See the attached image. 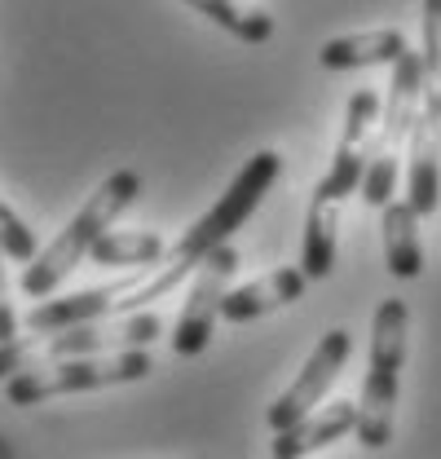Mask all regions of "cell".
<instances>
[{"label": "cell", "instance_id": "1", "mask_svg": "<svg viewBox=\"0 0 441 459\" xmlns=\"http://www.w3.org/2000/svg\"><path fill=\"white\" fill-rule=\"evenodd\" d=\"M164 336V314H124V318H102L66 332H45V336H18L0 344V380L9 385L13 376L71 362V358H107V353H133Z\"/></svg>", "mask_w": 441, "mask_h": 459}, {"label": "cell", "instance_id": "2", "mask_svg": "<svg viewBox=\"0 0 441 459\" xmlns=\"http://www.w3.org/2000/svg\"><path fill=\"white\" fill-rule=\"evenodd\" d=\"M142 195V177L133 169H119L110 172L107 181L89 195V204L66 221V230L57 234L54 243L45 247V252H36V261L22 270V279H18V287L31 296V300H45V296H54V287L66 283V274L93 252V243L107 234L110 226H115V217L133 204Z\"/></svg>", "mask_w": 441, "mask_h": 459}, {"label": "cell", "instance_id": "3", "mask_svg": "<svg viewBox=\"0 0 441 459\" xmlns=\"http://www.w3.org/2000/svg\"><path fill=\"white\" fill-rule=\"evenodd\" d=\"M406 327L411 309L402 296H385L371 318V362L358 398V442L367 451H380L393 442V406H397V380L406 362Z\"/></svg>", "mask_w": 441, "mask_h": 459}, {"label": "cell", "instance_id": "4", "mask_svg": "<svg viewBox=\"0 0 441 459\" xmlns=\"http://www.w3.org/2000/svg\"><path fill=\"white\" fill-rule=\"evenodd\" d=\"M424 89H428V75H424V57L411 54L393 66V80H388V93L380 102V133L371 142V164L362 177V199L371 208L385 212L393 204V190H397V169H402V146L411 142V128L419 119L424 107Z\"/></svg>", "mask_w": 441, "mask_h": 459}, {"label": "cell", "instance_id": "5", "mask_svg": "<svg viewBox=\"0 0 441 459\" xmlns=\"http://www.w3.org/2000/svg\"><path fill=\"white\" fill-rule=\"evenodd\" d=\"M155 371L146 349L133 353H107V358H71V362H54L27 376H13L4 385V398L13 406H40L49 398H66V394H93V389H110V385H133L146 380Z\"/></svg>", "mask_w": 441, "mask_h": 459}, {"label": "cell", "instance_id": "6", "mask_svg": "<svg viewBox=\"0 0 441 459\" xmlns=\"http://www.w3.org/2000/svg\"><path fill=\"white\" fill-rule=\"evenodd\" d=\"M380 124V93L376 89H358L349 98V111H344V133H340V146L331 155L327 177L314 186V199L318 204H344L349 195L362 190V177L371 164V133Z\"/></svg>", "mask_w": 441, "mask_h": 459}, {"label": "cell", "instance_id": "7", "mask_svg": "<svg viewBox=\"0 0 441 459\" xmlns=\"http://www.w3.org/2000/svg\"><path fill=\"white\" fill-rule=\"evenodd\" d=\"M234 270H238V252H234L229 243L217 247V252L195 270L190 296H186L181 318H177V327H172V353H177V358H199V353L208 349L212 327H217V318H220V300H225V291H229Z\"/></svg>", "mask_w": 441, "mask_h": 459}, {"label": "cell", "instance_id": "8", "mask_svg": "<svg viewBox=\"0 0 441 459\" xmlns=\"http://www.w3.org/2000/svg\"><path fill=\"white\" fill-rule=\"evenodd\" d=\"M349 353H353L349 332H344V327H331L327 336L314 344V353H309V362L300 367V376L291 380V389H287L282 398H274V406L265 411V424H270L274 433H287V429H296L305 415H314L318 402L327 398V389L340 380Z\"/></svg>", "mask_w": 441, "mask_h": 459}, {"label": "cell", "instance_id": "9", "mask_svg": "<svg viewBox=\"0 0 441 459\" xmlns=\"http://www.w3.org/2000/svg\"><path fill=\"white\" fill-rule=\"evenodd\" d=\"M406 204L415 217H433L441 204V84L424 89V107L406 151Z\"/></svg>", "mask_w": 441, "mask_h": 459}, {"label": "cell", "instance_id": "10", "mask_svg": "<svg viewBox=\"0 0 441 459\" xmlns=\"http://www.w3.org/2000/svg\"><path fill=\"white\" fill-rule=\"evenodd\" d=\"M305 287H309V279H305L296 265H282V270L265 274V279H256V283L229 287V291H225V300H220V318H229V323L265 318V314H274V309H282V305L300 300V296H305Z\"/></svg>", "mask_w": 441, "mask_h": 459}, {"label": "cell", "instance_id": "11", "mask_svg": "<svg viewBox=\"0 0 441 459\" xmlns=\"http://www.w3.org/2000/svg\"><path fill=\"white\" fill-rule=\"evenodd\" d=\"M349 433H358V402H331V406H318L314 415H305L296 429L274 433V459H305Z\"/></svg>", "mask_w": 441, "mask_h": 459}, {"label": "cell", "instance_id": "12", "mask_svg": "<svg viewBox=\"0 0 441 459\" xmlns=\"http://www.w3.org/2000/svg\"><path fill=\"white\" fill-rule=\"evenodd\" d=\"M406 54L411 45L397 27H376V31H353V36L327 40L318 62L327 71H358V66H397Z\"/></svg>", "mask_w": 441, "mask_h": 459}, {"label": "cell", "instance_id": "13", "mask_svg": "<svg viewBox=\"0 0 441 459\" xmlns=\"http://www.w3.org/2000/svg\"><path fill=\"white\" fill-rule=\"evenodd\" d=\"M385 261L393 279H419L424 274V243H419V217L411 212V204L393 199L385 208Z\"/></svg>", "mask_w": 441, "mask_h": 459}, {"label": "cell", "instance_id": "14", "mask_svg": "<svg viewBox=\"0 0 441 459\" xmlns=\"http://www.w3.org/2000/svg\"><path fill=\"white\" fill-rule=\"evenodd\" d=\"M168 243L155 230H107L89 261L93 265H107V270H146V265H164Z\"/></svg>", "mask_w": 441, "mask_h": 459}, {"label": "cell", "instance_id": "15", "mask_svg": "<svg viewBox=\"0 0 441 459\" xmlns=\"http://www.w3.org/2000/svg\"><path fill=\"white\" fill-rule=\"evenodd\" d=\"M335 243H340V208L309 199L305 243H300V274L305 279H327L335 270Z\"/></svg>", "mask_w": 441, "mask_h": 459}, {"label": "cell", "instance_id": "16", "mask_svg": "<svg viewBox=\"0 0 441 459\" xmlns=\"http://www.w3.org/2000/svg\"><path fill=\"white\" fill-rule=\"evenodd\" d=\"M190 9H195L199 18L217 22L220 31L238 36L243 45H265V40L274 36V18H270L265 9H238V4H225V0H195Z\"/></svg>", "mask_w": 441, "mask_h": 459}, {"label": "cell", "instance_id": "17", "mask_svg": "<svg viewBox=\"0 0 441 459\" xmlns=\"http://www.w3.org/2000/svg\"><path fill=\"white\" fill-rule=\"evenodd\" d=\"M0 252H4V261H22V265L36 261V234L4 199H0Z\"/></svg>", "mask_w": 441, "mask_h": 459}, {"label": "cell", "instance_id": "18", "mask_svg": "<svg viewBox=\"0 0 441 459\" xmlns=\"http://www.w3.org/2000/svg\"><path fill=\"white\" fill-rule=\"evenodd\" d=\"M424 75L428 84L441 80V0H428L424 4Z\"/></svg>", "mask_w": 441, "mask_h": 459}, {"label": "cell", "instance_id": "19", "mask_svg": "<svg viewBox=\"0 0 441 459\" xmlns=\"http://www.w3.org/2000/svg\"><path fill=\"white\" fill-rule=\"evenodd\" d=\"M18 341V314L9 300V279H4V252H0V344Z\"/></svg>", "mask_w": 441, "mask_h": 459}]
</instances>
